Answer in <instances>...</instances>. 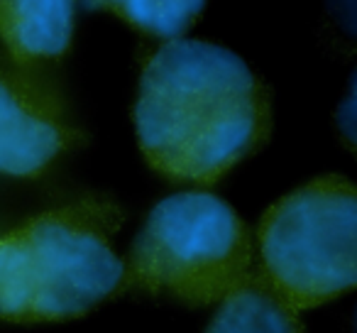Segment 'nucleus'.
<instances>
[{"instance_id":"2","label":"nucleus","mask_w":357,"mask_h":333,"mask_svg":"<svg viewBox=\"0 0 357 333\" xmlns=\"http://www.w3.org/2000/svg\"><path fill=\"white\" fill-rule=\"evenodd\" d=\"M120 211L100 201L54 209L0 238V318L66 321L89 313L125 282L110 245Z\"/></svg>"},{"instance_id":"4","label":"nucleus","mask_w":357,"mask_h":333,"mask_svg":"<svg viewBox=\"0 0 357 333\" xmlns=\"http://www.w3.org/2000/svg\"><path fill=\"white\" fill-rule=\"evenodd\" d=\"M262 277L311 309L357 282V194L345 177H321L279 199L259 223Z\"/></svg>"},{"instance_id":"8","label":"nucleus","mask_w":357,"mask_h":333,"mask_svg":"<svg viewBox=\"0 0 357 333\" xmlns=\"http://www.w3.org/2000/svg\"><path fill=\"white\" fill-rule=\"evenodd\" d=\"M89 10H110L137 30L178 40L204 13L206 0H84Z\"/></svg>"},{"instance_id":"7","label":"nucleus","mask_w":357,"mask_h":333,"mask_svg":"<svg viewBox=\"0 0 357 333\" xmlns=\"http://www.w3.org/2000/svg\"><path fill=\"white\" fill-rule=\"evenodd\" d=\"M206 333H306L296 309L262 277L250 274L220 299Z\"/></svg>"},{"instance_id":"3","label":"nucleus","mask_w":357,"mask_h":333,"mask_svg":"<svg viewBox=\"0 0 357 333\" xmlns=\"http://www.w3.org/2000/svg\"><path fill=\"white\" fill-rule=\"evenodd\" d=\"M252 238L233 206L206 191L159 201L130 250L125 282L189 306L225 299L250 277Z\"/></svg>"},{"instance_id":"6","label":"nucleus","mask_w":357,"mask_h":333,"mask_svg":"<svg viewBox=\"0 0 357 333\" xmlns=\"http://www.w3.org/2000/svg\"><path fill=\"white\" fill-rule=\"evenodd\" d=\"M76 0H0V40L20 61L54 59L71 47Z\"/></svg>"},{"instance_id":"1","label":"nucleus","mask_w":357,"mask_h":333,"mask_svg":"<svg viewBox=\"0 0 357 333\" xmlns=\"http://www.w3.org/2000/svg\"><path fill=\"white\" fill-rule=\"evenodd\" d=\"M144 159L172 182L213 184L269 135V94L220 45L172 40L144 64L132 108Z\"/></svg>"},{"instance_id":"5","label":"nucleus","mask_w":357,"mask_h":333,"mask_svg":"<svg viewBox=\"0 0 357 333\" xmlns=\"http://www.w3.org/2000/svg\"><path fill=\"white\" fill-rule=\"evenodd\" d=\"M71 138L64 125L32 108L0 76V175L40 177Z\"/></svg>"}]
</instances>
